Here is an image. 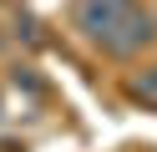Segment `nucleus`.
<instances>
[{
  "label": "nucleus",
  "mask_w": 157,
  "mask_h": 152,
  "mask_svg": "<svg viewBox=\"0 0 157 152\" xmlns=\"http://www.w3.org/2000/svg\"><path fill=\"white\" fill-rule=\"evenodd\" d=\"M71 25L112 61H137L147 46H157V10L142 0H76Z\"/></svg>",
  "instance_id": "nucleus-1"
},
{
  "label": "nucleus",
  "mask_w": 157,
  "mask_h": 152,
  "mask_svg": "<svg viewBox=\"0 0 157 152\" xmlns=\"http://www.w3.org/2000/svg\"><path fill=\"white\" fill-rule=\"evenodd\" d=\"M127 101L142 107V111H157V61L152 66H137L127 76Z\"/></svg>",
  "instance_id": "nucleus-2"
}]
</instances>
